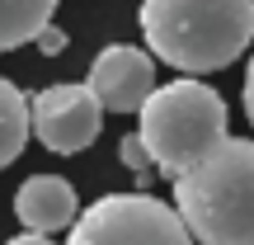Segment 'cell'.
<instances>
[{
    "label": "cell",
    "mask_w": 254,
    "mask_h": 245,
    "mask_svg": "<svg viewBox=\"0 0 254 245\" xmlns=\"http://www.w3.org/2000/svg\"><path fill=\"white\" fill-rule=\"evenodd\" d=\"M118 156H123V165H127V170H136V174H146V170H151V151H146L141 132L123 137V142H118Z\"/></svg>",
    "instance_id": "30bf717a"
},
{
    "label": "cell",
    "mask_w": 254,
    "mask_h": 245,
    "mask_svg": "<svg viewBox=\"0 0 254 245\" xmlns=\"http://www.w3.org/2000/svg\"><path fill=\"white\" fill-rule=\"evenodd\" d=\"M33 47H38L43 57H62V52H66V33H62V28L52 24V19H47V24H43V28L33 33Z\"/></svg>",
    "instance_id": "8fae6325"
},
{
    "label": "cell",
    "mask_w": 254,
    "mask_h": 245,
    "mask_svg": "<svg viewBox=\"0 0 254 245\" xmlns=\"http://www.w3.org/2000/svg\"><path fill=\"white\" fill-rule=\"evenodd\" d=\"M245 118L254 123V57H250V71H245Z\"/></svg>",
    "instance_id": "7c38bea8"
},
{
    "label": "cell",
    "mask_w": 254,
    "mask_h": 245,
    "mask_svg": "<svg viewBox=\"0 0 254 245\" xmlns=\"http://www.w3.org/2000/svg\"><path fill=\"white\" fill-rule=\"evenodd\" d=\"M14 217L24 222V231H43V236L66 231L75 222L71 179H62V174H33V179H24L19 193H14Z\"/></svg>",
    "instance_id": "52a82bcc"
},
{
    "label": "cell",
    "mask_w": 254,
    "mask_h": 245,
    "mask_svg": "<svg viewBox=\"0 0 254 245\" xmlns=\"http://www.w3.org/2000/svg\"><path fill=\"white\" fill-rule=\"evenodd\" d=\"M9 245H52V241H47L43 231H24V236H14Z\"/></svg>",
    "instance_id": "4fadbf2b"
},
{
    "label": "cell",
    "mask_w": 254,
    "mask_h": 245,
    "mask_svg": "<svg viewBox=\"0 0 254 245\" xmlns=\"http://www.w3.org/2000/svg\"><path fill=\"white\" fill-rule=\"evenodd\" d=\"M28 118H33V137L57 156H75L85 146H94L104 127V104L90 85H75V81H62V85H47L28 99Z\"/></svg>",
    "instance_id": "5b68a950"
},
{
    "label": "cell",
    "mask_w": 254,
    "mask_h": 245,
    "mask_svg": "<svg viewBox=\"0 0 254 245\" xmlns=\"http://www.w3.org/2000/svg\"><path fill=\"white\" fill-rule=\"evenodd\" d=\"M57 0H0V52L33 43V33L52 19Z\"/></svg>",
    "instance_id": "9c48e42d"
},
{
    "label": "cell",
    "mask_w": 254,
    "mask_h": 245,
    "mask_svg": "<svg viewBox=\"0 0 254 245\" xmlns=\"http://www.w3.org/2000/svg\"><path fill=\"white\" fill-rule=\"evenodd\" d=\"M141 38L174 71H221L254 43V0H141Z\"/></svg>",
    "instance_id": "6da1fadb"
},
{
    "label": "cell",
    "mask_w": 254,
    "mask_h": 245,
    "mask_svg": "<svg viewBox=\"0 0 254 245\" xmlns=\"http://www.w3.org/2000/svg\"><path fill=\"white\" fill-rule=\"evenodd\" d=\"M136 118H141L136 132L151 151V165L165 179H174L226 137V99L198 76H184V81L155 85Z\"/></svg>",
    "instance_id": "3957f363"
},
{
    "label": "cell",
    "mask_w": 254,
    "mask_h": 245,
    "mask_svg": "<svg viewBox=\"0 0 254 245\" xmlns=\"http://www.w3.org/2000/svg\"><path fill=\"white\" fill-rule=\"evenodd\" d=\"M174 208L198 245H254V142L221 137L174 174Z\"/></svg>",
    "instance_id": "7a4b0ae2"
},
{
    "label": "cell",
    "mask_w": 254,
    "mask_h": 245,
    "mask_svg": "<svg viewBox=\"0 0 254 245\" xmlns=\"http://www.w3.org/2000/svg\"><path fill=\"white\" fill-rule=\"evenodd\" d=\"M85 85L99 94L104 113H136L146 104V94L155 90V62L141 47L113 43V47H104V52L94 57Z\"/></svg>",
    "instance_id": "8992f818"
},
{
    "label": "cell",
    "mask_w": 254,
    "mask_h": 245,
    "mask_svg": "<svg viewBox=\"0 0 254 245\" xmlns=\"http://www.w3.org/2000/svg\"><path fill=\"white\" fill-rule=\"evenodd\" d=\"M28 137H33V118H28V94L14 81L0 76V170L24 156Z\"/></svg>",
    "instance_id": "ba28073f"
},
{
    "label": "cell",
    "mask_w": 254,
    "mask_h": 245,
    "mask_svg": "<svg viewBox=\"0 0 254 245\" xmlns=\"http://www.w3.org/2000/svg\"><path fill=\"white\" fill-rule=\"evenodd\" d=\"M66 245H193L179 208L151 193H104L80 212Z\"/></svg>",
    "instance_id": "277c9868"
}]
</instances>
